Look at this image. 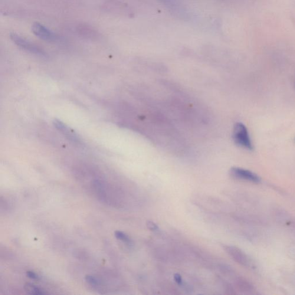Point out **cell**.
<instances>
[{"instance_id":"cell-1","label":"cell","mask_w":295,"mask_h":295,"mask_svg":"<svg viewBox=\"0 0 295 295\" xmlns=\"http://www.w3.org/2000/svg\"><path fill=\"white\" fill-rule=\"evenodd\" d=\"M233 139L237 145L247 150L253 149L247 129L243 123L235 124L233 130Z\"/></svg>"},{"instance_id":"cell-12","label":"cell","mask_w":295,"mask_h":295,"mask_svg":"<svg viewBox=\"0 0 295 295\" xmlns=\"http://www.w3.org/2000/svg\"><path fill=\"white\" fill-rule=\"evenodd\" d=\"M174 279L177 283L181 284L182 283V278L181 276H180L178 274H175Z\"/></svg>"},{"instance_id":"cell-4","label":"cell","mask_w":295,"mask_h":295,"mask_svg":"<svg viewBox=\"0 0 295 295\" xmlns=\"http://www.w3.org/2000/svg\"><path fill=\"white\" fill-rule=\"evenodd\" d=\"M32 31L33 33L43 40L47 41H56L57 37L53 32L50 29L45 27L44 25L39 24V23H34L32 25Z\"/></svg>"},{"instance_id":"cell-9","label":"cell","mask_w":295,"mask_h":295,"mask_svg":"<svg viewBox=\"0 0 295 295\" xmlns=\"http://www.w3.org/2000/svg\"><path fill=\"white\" fill-rule=\"evenodd\" d=\"M86 280L87 283L92 285V286H97L100 284V281L98 280V278L93 276H90V275L86 277Z\"/></svg>"},{"instance_id":"cell-11","label":"cell","mask_w":295,"mask_h":295,"mask_svg":"<svg viewBox=\"0 0 295 295\" xmlns=\"http://www.w3.org/2000/svg\"><path fill=\"white\" fill-rule=\"evenodd\" d=\"M27 276L28 278H31V279L38 280L39 278L38 275L35 272L32 271H27Z\"/></svg>"},{"instance_id":"cell-10","label":"cell","mask_w":295,"mask_h":295,"mask_svg":"<svg viewBox=\"0 0 295 295\" xmlns=\"http://www.w3.org/2000/svg\"><path fill=\"white\" fill-rule=\"evenodd\" d=\"M147 227L148 228L150 229V230L151 231H156L157 229H158V227H157V225L151 221H148L147 222Z\"/></svg>"},{"instance_id":"cell-5","label":"cell","mask_w":295,"mask_h":295,"mask_svg":"<svg viewBox=\"0 0 295 295\" xmlns=\"http://www.w3.org/2000/svg\"><path fill=\"white\" fill-rule=\"evenodd\" d=\"M225 250L238 263L245 267L250 266V260L247 255L240 249L234 246H225Z\"/></svg>"},{"instance_id":"cell-3","label":"cell","mask_w":295,"mask_h":295,"mask_svg":"<svg viewBox=\"0 0 295 295\" xmlns=\"http://www.w3.org/2000/svg\"><path fill=\"white\" fill-rule=\"evenodd\" d=\"M230 174L234 178L243 180V181L255 183H259L261 181L260 177L256 174V173L249 171L247 170L239 168V167H233V168H232L230 170Z\"/></svg>"},{"instance_id":"cell-2","label":"cell","mask_w":295,"mask_h":295,"mask_svg":"<svg viewBox=\"0 0 295 295\" xmlns=\"http://www.w3.org/2000/svg\"><path fill=\"white\" fill-rule=\"evenodd\" d=\"M12 41L14 42L18 47L23 49L27 50L35 54L41 55V56H46L45 52L40 48L32 44L24 38L15 33H12L10 35Z\"/></svg>"},{"instance_id":"cell-8","label":"cell","mask_w":295,"mask_h":295,"mask_svg":"<svg viewBox=\"0 0 295 295\" xmlns=\"http://www.w3.org/2000/svg\"><path fill=\"white\" fill-rule=\"evenodd\" d=\"M115 236H116V237L118 239H119V240L123 242H125V243L130 244L131 242L130 239L128 237V236L126 235L125 234H124L123 232L119 231L115 232Z\"/></svg>"},{"instance_id":"cell-7","label":"cell","mask_w":295,"mask_h":295,"mask_svg":"<svg viewBox=\"0 0 295 295\" xmlns=\"http://www.w3.org/2000/svg\"><path fill=\"white\" fill-rule=\"evenodd\" d=\"M25 289L29 294L31 295H44L47 293L44 290L36 287L33 284L27 283L25 286Z\"/></svg>"},{"instance_id":"cell-6","label":"cell","mask_w":295,"mask_h":295,"mask_svg":"<svg viewBox=\"0 0 295 295\" xmlns=\"http://www.w3.org/2000/svg\"><path fill=\"white\" fill-rule=\"evenodd\" d=\"M53 124L58 130L61 131V132L68 137L69 140L72 141V142H78V137L76 134H74L73 131H71L66 124L61 122V121L55 119L53 121Z\"/></svg>"}]
</instances>
